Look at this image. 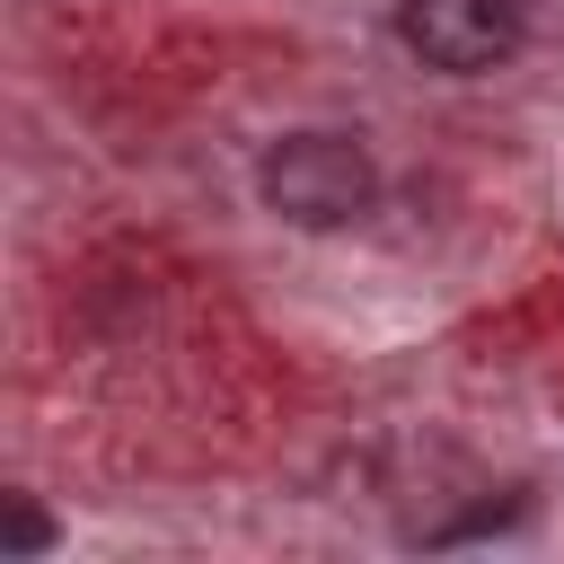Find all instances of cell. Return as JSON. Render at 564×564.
Masks as SVG:
<instances>
[{
	"label": "cell",
	"mask_w": 564,
	"mask_h": 564,
	"mask_svg": "<svg viewBox=\"0 0 564 564\" xmlns=\"http://www.w3.org/2000/svg\"><path fill=\"white\" fill-rule=\"evenodd\" d=\"M256 194L291 229H352L379 203V159L352 132H282L256 167Z\"/></svg>",
	"instance_id": "6da1fadb"
},
{
	"label": "cell",
	"mask_w": 564,
	"mask_h": 564,
	"mask_svg": "<svg viewBox=\"0 0 564 564\" xmlns=\"http://www.w3.org/2000/svg\"><path fill=\"white\" fill-rule=\"evenodd\" d=\"M520 0H397V44L441 79H485L520 53Z\"/></svg>",
	"instance_id": "7a4b0ae2"
},
{
	"label": "cell",
	"mask_w": 564,
	"mask_h": 564,
	"mask_svg": "<svg viewBox=\"0 0 564 564\" xmlns=\"http://www.w3.org/2000/svg\"><path fill=\"white\" fill-rule=\"evenodd\" d=\"M53 546V520L26 502V494H9V511H0V555H44Z\"/></svg>",
	"instance_id": "3957f363"
}]
</instances>
